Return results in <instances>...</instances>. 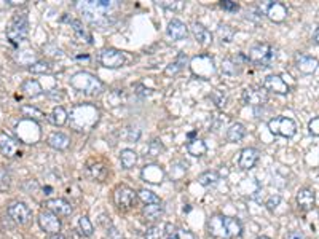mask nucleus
<instances>
[{"instance_id": "47", "label": "nucleus", "mask_w": 319, "mask_h": 239, "mask_svg": "<svg viewBox=\"0 0 319 239\" xmlns=\"http://www.w3.org/2000/svg\"><path fill=\"white\" fill-rule=\"evenodd\" d=\"M126 141L128 142H137L139 141V137H141V129H137V128H133V126H131V128H128L126 129Z\"/></svg>"}, {"instance_id": "49", "label": "nucleus", "mask_w": 319, "mask_h": 239, "mask_svg": "<svg viewBox=\"0 0 319 239\" xmlns=\"http://www.w3.org/2000/svg\"><path fill=\"white\" fill-rule=\"evenodd\" d=\"M220 6L224 8L225 11H230V13H233V11H238V3L236 2H232V0H222V2H220Z\"/></svg>"}, {"instance_id": "34", "label": "nucleus", "mask_w": 319, "mask_h": 239, "mask_svg": "<svg viewBox=\"0 0 319 239\" xmlns=\"http://www.w3.org/2000/svg\"><path fill=\"white\" fill-rule=\"evenodd\" d=\"M216 34H217V37H219V40L222 43H230L232 40H233V37H235V30L228 26V24H219V27H217V30H216Z\"/></svg>"}, {"instance_id": "20", "label": "nucleus", "mask_w": 319, "mask_h": 239, "mask_svg": "<svg viewBox=\"0 0 319 239\" xmlns=\"http://www.w3.org/2000/svg\"><path fill=\"white\" fill-rule=\"evenodd\" d=\"M166 34L173 40H182L189 35V27L181 19H171L166 27Z\"/></svg>"}, {"instance_id": "23", "label": "nucleus", "mask_w": 319, "mask_h": 239, "mask_svg": "<svg viewBox=\"0 0 319 239\" xmlns=\"http://www.w3.org/2000/svg\"><path fill=\"white\" fill-rule=\"evenodd\" d=\"M192 34H193L196 42H198L201 46H208L212 42L211 32L206 27H204V26H201V24H198V22H193L192 24Z\"/></svg>"}, {"instance_id": "27", "label": "nucleus", "mask_w": 319, "mask_h": 239, "mask_svg": "<svg viewBox=\"0 0 319 239\" xmlns=\"http://www.w3.org/2000/svg\"><path fill=\"white\" fill-rule=\"evenodd\" d=\"M246 136V128L241 123H233V125L227 129V141L228 142H240Z\"/></svg>"}, {"instance_id": "18", "label": "nucleus", "mask_w": 319, "mask_h": 239, "mask_svg": "<svg viewBox=\"0 0 319 239\" xmlns=\"http://www.w3.org/2000/svg\"><path fill=\"white\" fill-rule=\"evenodd\" d=\"M264 89L268 93L275 94H288L289 93V85L286 83L284 78L280 75H268L264 80Z\"/></svg>"}, {"instance_id": "53", "label": "nucleus", "mask_w": 319, "mask_h": 239, "mask_svg": "<svg viewBox=\"0 0 319 239\" xmlns=\"http://www.w3.org/2000/svg\"><path fill=\"white\" fill-rule=\"evenodd\" d=\"M105 239H123V236L120 235V232H118L117 228H110L107 236H105Z\"/></svg>"}, {"instance_id": "40", "label": "nucleus", "mask_w": 319, "mask_h": 239, "mask_svg": "<svg viewBox=\"0 0 319 239\" xmlns=\"http://www.w3.org/2000/svg\"><path fill=\"white\" fill-rule=\"evenodd\" d=\"M16 59H18L19 64H24V65H30L32 64H35L38 59H37V56H35V51H30V49H26V51H21L18 56H16Z\"/></svg>"}, {"instance_id": "37", "label": "nucleus", "mask_w": 319, "mask_h": 239, "mask_svg": "<svg viewBox=\"0 0 319 239\" xmlns=\"http://www.w3.org/2000/svg\"><path fill=\"white\" fill-rule=\"evenodd\" d=\"M222 73H224V75H228V77L238 75V73H240L238 64H236L233 59H230V57H227V59L222 61Z\"/></svg>"}, {"instance_id": "2", "label": "nucleus", "mask_w": 319, "mask_h": 239, "mask_svg": "<svg viewBox=\"0 0 319 239\" xmlns=\"http://www.w3.org/2000/svg\"><path fill=\"white\" fill-rule=\"evenodd\" d=\"M209 233L219 239H233L243 233V225L238 219L225 217V216H214L208 222Z\"/></svg>"}, {"instance_id": "36", "label": "nucleus", "mask_w": 319, "mask_h": 239, "mask_svg": "<svg viewBox=\"0 0 319 239\" xmlns=\"http://www.w3.org/2000/svg\"><path fill=\"white\" fill-rule=\"evenodd\" d=\"M219 182V174L216 171H206L198 176V184L203 187H212Z\"/></svg>"}, {"instance_id": "48", "label": "nucleus", "mask_w": 319, "mask_h": 239, "mask_svg": "<svg viewBox=\"0 0 319 239\" xmlns=\"http://www.w3.org/2000/svg\"><path fill=\"white\" fill-rule=\"evenodd\" d=\"M211 99H212V101H214L219 107H224L225 102H227V94L222 93V91H214V93L211 94Z\"/></svg>"}, {"instance_id": "21", "label": "nucleus", "mask_w": 319, "mask_h": 239, "mask_svg": "<svg viewBox=\"0 0 319 239\" xmlns=\"http://www.w3.org/2000/svg\"><path fill=\"white\" fill-rule=\"evenodd\" d=\"M142 179L149 184H161L165 179V171L158 164H149L142 169Z\"/></svg>"}, {"instance_id": "33", "label": "nucleus", "mask_w": 319, "mask_h": 239, "mask_svg": "<svg viewBox=\"0 0 319 239\" xmlns=\"http://www.w3.org/2000/svg\"><path fill=\"white\" fill-rule=\"evenodd\" d=\"M120 163L125 169H131L137 163V153L131 148H125L120 152Z\"/></svg>"}, {"instance_id": "52", "label": "nucleus", "mask_w": 319, "mask_h": 239, "mask_svg": "<svg viewBox=\"0 0 319 239\" xmlns=\"http://www.w3.org/2000/svg\"><path fill=\"white\" fill-rule=\"evenodd\" d=\"M310 133L319 137V117H316L310 121Z\"/></svg>"}, {"instance_id": "39", "label": "nucleus", "mask_w": 319, "mask_h": 239, "mask_svg": "<svg viewBox=\"0 0 319 239\" xmlns=\"http://www.w3.org/2000/svg\"><path fill=\"white\" fill-rule=\"evenodd\" d=\"M137 198H139V200H141L144 204H157V203H161L160 198H158L157 195H155L153 192L147 190V188H142V190H139Z\"/></svg>"}, {"instance_id": "58", "label": "nucleus", "mask_w": 319, "mask_h": 239, "mask_svg": "<svg viewBox=\"0 0 319 239\" xmlns=\"http://www.w3.org/2000/svg\"><path fill=\"white\" fill-rule=\"evenodd\" d=\"M168 239H176V236H173V238H168Z\"/></svg>"}, {"instance_id": "46", "label": "nucleus", "mask_w": 319, "mask_h": 239, "mask_svg": "<svg viewBox=\"0 0 319 239\" xmlns=\"http://www.w3.org/2000/svg\"><path fill=\"white\" fill-rule=\"evenodd\" d=\"M11 184V177H10V172L6 169H0V192H5L10 188Z\"/></svg>"}, {"instance_id": "6", "label": "nucleus", "mask_w": 319, "mask_h": 239, "mask_svg": "<svg viewBox=\"0 0 319 239\" xmlns=\"http://www.w3.org/2000/svg\"><path fill=\"white\" fill-rule=\"evenodd\" d=\"M190 69H192L195 77L203 78V80H209L216 73L214 59H212L209 54L193 56L192 61H190Z\"/></svg>"}, {"instance_id": "50", "label": "nucleus", "mask_w": 319, "mask_h": 239, "mask_svg": "<svg viewBox=\"0 0 319 239\" xmlns=\"http://www.w3.org/2000/svg\"><path fill=\"white\" fill-rule=\"evenodd\" d=\"M176 239H196V236L192 232H189V230L179 228L176 232Z\"/></svg>"}, {"instance_id": "13", "label": "nucleus", "mask_w": 319, "mask_h": 239, "mask_svg": "<svg viewBox=\"0 0 319 239\" xmlns=\"http://www.w3.org/2000/svg\"><path fill=\"white\" fill-rule=\"evenodd\" d=\"M101 64L107 69H118L125 64V54L115 48H104L101 51Z\"/></svg>"}, {"instance_id": "4", "label": "nucleus", "mask_w": 319, "mask_h": 239, "mask_svg": "<svg viewBox=\"0 0 319 239\" xmlns=\"http://www.w3.org/2000/svg\"><path fill=\"white\" fill-rule=\"evenodd\" d=\"M70 85L75 89H78V91L89 94V96L99 94L104 89L102 81L89 72H77L75 75H72Z\"/></svg>"}, {"instance_id": "55", "label": "nucleus", "mask_w": 319, "mask_h": 239, "mask_svg": "<svg viewBox=\"0 0 319 239\" xmlns=\"http://www.w3.org/2000/svg\"><path fill=\"white\" fill-rule=\"evenodd\" d=\"M48 239H65L61 233H56V235H51L50 238H48Z\"/></svg>"}, {"instance_id": "24", "label": "nucleus", "mask_w": 319, "mask_h": 239, "mask_svg": "<svg viewBox=\"0 0 319 239\" xmlns=\"http://www.w3.org/2000/svg\"><path fill=\"white\" fill-rule=\"evenodd\" d=\"M48 145H50L51 148H54V150H65V148H69L70 145V139L69 136H65L62 133H53L48 136Z\"/></svg>"}, {"instance_id": "7", "label": "nucleus", "mask_w": 319, "mask_h": 239, "mask_svg": "<svg viewBox=\"0 0 319 239\" xmlns=\"http://www.w3.org/2000/svg\"><path fill=\"white\" fill-rule=\"evenodd\" d=\"M249 59L259 67H270V64L276 59V49L268 43H257L251 48Z\"/></svg>"}, {"instance_id": "15", "label": "nucleus", "mask_w": 319, "mask_h": 239, "mask_svg": "<svg viewBox=\"0 0 319 239\" xmlns=\"http://www.w3.org/2000/svg\"><path fill=\"white\" fill-rule=\"evenodd\" d=\"M38 225L43 232L50 233V235H56L61 232V220L58 219V216H54L50 211H42L38 214Z\"/></svg>"}, {"instance_id": "10", "label": "nucleus", "mask_w": 319, "mask_h": 239, "mask_svg": "<svg viewBox=\"0 0 319 239\" xmlns=\"http://www.w3.org/2000/svg\"><path fill=\"white\" fill-rule=\"evenodd\" d=\"M16 133H18L19 142L26 144H35L40 139V129L35 125V121L22 120L18 126H16Z\"/></svg>"}, {"instance_id": "45", "label": "nucleus", "mask_w": 319, "mask_h": 239, "mask_svg": "<svg viewBox=\"0 0 319 239\" xmlns=\"http://www.w3.org/2000/svg\"><path fill=\"white\" fill-rule=\"evenodd\" d=\"M165 235V228L160 225H153L145 232V239H160Z\"/></svg>"}, {"instance_id": "32", "label": "nucleus", "mask_w": 319, "mask_h": 239, "mask_svg": "<svg viewBox=\"0 0 319 239\" xmlns=\"http://www.w3.org/2000/svg\"><path fill=\"white\" fill-rule=\"evenodd\" d=\"M48 120H50L53 125H56V126H64L65 123H67V120H69V113L65 112L64 107H54L51 115L48 117Z\"/></svg>"}, {"instance_id": "12", "label": "nucleus", "mask_w": 319, "mask_h": 239, "mask_svg": "<svg viewBox=\"0 0 319 239\" xmlns=\"http://www.w3.org/2000/svg\"><path fill=\"white\" fill-rule=\"evenodd\" d=\"M136 198H137V193L126 185H120L115 188V192H113V201H115V206L118 209H129L136 201Z\"/></svg>"}, {"instance_id": "8", "label": "nucleus", "mask_w": 319, "mask_h": 239, "mask_svg": "<svg viewBox=\"0 0 319 239\" xmlns=\"http://www.w3.org/2000/svg\"><path fill=\"white\" fill-rule=\"evenodd\" d=\"M268 129L272 131L275 136H283V137H292L296 134L297 126L296 121L288 117H276L268 121Z\"/></svg>"}, {"instance_id": "14", "label": "nucleus", "mask_w": 319, "mask_h": 239, "mask_svg": "<svg viewBox=\"0 0 319 239\" xmlns=\"http://www.w3.org/2000/svg\"><path fill=\"white\" fill-rule=\"evenodd\" d=\"M268 101V93L264 88L257 86H249L243 91V102L251 107H260L267 104Z\"/></svg>"}, {"instance_id": "31", "label": "nucleus", "mask_w": 319, "mask_h": 239, "mask_svg": "<svg viewBox=\"0 0 319 239\" xmlns=\"http://www.w3.org/2000/svg\"><path fill=\"white\" fill-rule=\"evenodd\" d=\"M70 26L73 29V34H75L77 40L81 43H93L91 42V35H89V32L83 27V24H81L80 21H70Z\"/></svg>"}, {"instance_id": "17", "label": "nucleus", "mask_w": 319, "mask_h": 239, "mask_svg": "<svg viewBox=\"0 0 319 239\" xmlns=\"http://www.w3.org/2000/svg\"><path fill=\"white\" fill-rule=\"evenodd\" d=\"M43 206L58 217H69L73 211L72 204L69 201L62 200V198H51V200H46Z\"/></svg>"}, {"instance_id": "28", "label": "nucleus", "mask_w": 319, "mask_h": 239, "mask_svg": "<svg viewBox=\"0 0 319 239\" xmlns=\"http://www.w3.org/2000/svg\"><path fill=\"white\" fill-rule=\"evenodd\" d=\"M21 115L24 117V120H30V121H43L46 117L42 110H38L34 105H22L21 107Z\"/></svg>"}, {"instance_id": "42", "label": "nucleus", "mask_w": 319, "mask_h": 239, "mask_svg": "<svg viewBox=\"0 0 319 239\" xmlns=\"http://www.w3.org/2000/svg\"><path fill=\"white\" fill-rule=\"evenodd\" d=\"M29 72H32V73H48V72H51V64H50V61L38 59L35 64L30 65Z\"/></svg>"}, {"instance_id": "5", "label": "nucleus", "mask_w": 319, "mask_h": 239, "mask_svg": "<svg viewBox=\"0 0 319 239\" xmlns=\"http://www.w3.org/2000/svg\"><path fill=\"white\" fill-rule=\"evenodd\" d=\"M29 35V19L26 13L16 14L11 19L10 26L6 27V38L11 45H19Z\"/></svg>"}, {"instance_id": "11", "label": "nucleus", "mask_w": 319, "mask_h": 239, "mask_svg": "<svg viewBox=\"0 0 319 239\" xmlns=\"http://www.w3.org/2000/svg\"><path fill=\"white\" fill-rule=\"evenodd\" d=\"M259 10L262 13H265L273 22H283L288 18V8L281 2H272V0H268V2L260 3Z\"/></svg>"}, {"instance_id": "1", "label": "nucleus", "mask_w": 319, "mask_h": 239, "mask_svg": "<svg viewBox=\"0 0 319 239\" xmlns=\"http://www.w3.org/2000/svg\"><path fill=\"white\" fill-rule=\"evenodd\" d=\"M99 110L93 104H78L72 107L69 120L70 126L81 133V131H89L96 126V123L99 121Z\"/></svg>"}, {"instance_id": "3", "label": "nucleus", "mask_w": 319, "mask_h": 239, "mask_svg": "<svg viewBox=\"0 0 319 239\" xmlns=\"http://www.w3.org/2000/svg\"><path fill=\"white\" fill-rule=\"evenodd\" d=\"M75 6L85 16L86 21L91 24H101L105 19V14L110 13L117 3L110 2V0H86V2L75 3Z\"/></svg>"}, {"instance_id": "56", "label": "nucleus", "mask_w": 319, "mask_h": 239, "mask_svg": "<svg viewBox=\"0 0 319 239\" xmlns=\"http://www.w3.org/2000/svg\"><path fill=\"white\" fill-rule=\"evenodd\" d=\"M315 40H316V43H319V27L316 29V34H315Z\"/></svg>"}, {"instance_id": "16", "label": "nucleus", "mask_w": 319, "mask_h": 239, "mask_svg": "<svg viewBox=\"0 0 319 239\" xmlns=\"http://www.w3.org/2000/svg\"><path fill=\"white\" fill-rule=\"evenodd\" d=\"M0 152L3 153L6 158H14V156H21V144L6 133H0Z\"/></svg>"}, {"instance_id": "26", "label": "nucleus", "mask_w": 319, "mask_h": 239, "mask_svg": "<svg viewBox=\"0 0 319 239\" xmlns=\"http://www.w3.org/2000/svg\"><path fill=\"white\" fill-rule=\"evenodd\" d=\"M163 212H165V209H163L161 203H157V204H145L144 209H142V216H144L145 220L155 222V220H158V219L163 216Z\"/></svg>"}, {"instance_id": "51", "label": "nucleus", "mask_w": 319, "mask_h": 239, "mask_svg": "<svg viewBox=\"0 0 319 239\" xmlns=\"http://www.w3.org/2000/svg\"><path fill=\"white\" fill-rule=\"evenodd\" d=\"M281 203V196H278V195H275V196H272V198H270V200L267 201V209L268 211H275L276 208H278V204H280Z\"/></svg>"}, {"instance_id": "38", "label": "nucleus", "mask_w": 319, "mask_h": 239, "mask_svg": "<svg viewBox=\"0 0 319 239\" xmlns=\"http://www.w3.org/2000/svg\"><path fill=\"white\" fill-rule=\"evenodd\" d=\"M78 230H80V233L83 235V236H93L94 233V228H93V224H91V220H89L86 216H81L78 219Z\"/></svg>"}, {"instance_id": "29", "label": "nucleus", "mask_w": 319, "mask_h": 239, "mask_svg": "<svg viewBox=\"0 0 319 239\" xmlns=\"http://www.w3.org/2000/svg\"><path fill=\"white\" fill-rule=\"evenodd\" d=\"M187 152H189V155L195 156V158H200V156L206 155L208 147L203 139H192V141L187 144Z\"/></svg>"}, {"instance_id": "19", "label": "nucleus", "mask_w": 319, "mask_h": 239, "mask_svg": "<svg viewBox=\"0 0 319 239\" xmlns=\"http://www.w3.org/2000/svg\"><path fill=\"white\" fill-rule=\"evenodd\" d=\"M259 156H260V153H259L257 148H252V147L244 148V150L241 152V155H240V160H238L240 168L244 169V171L252 169L257 164Z\"/></svg>"}, {"instance_id": "41", "label": "nucleus", "mask_w": 319, "mask_h": 239, "mask_svg": "<svg viewBox=\"0 0 319 239\" xmlns=\"http://www.w3.org/2000/svg\"><path fill=\"white\" fill-rule=\"evenodd\" d=\"M189 164H187L185 161H174L173 164H171V177L173 179H181L185 172H187V168Z\"/></svg>"}, {"instance_id": "30", "label": "nucleus", "mask_w": 319, "mask_h": 239, "mask_svg": "<svg viewBox=\"0 0 319 239\" xmlns=\"http://www.w3.org/2000/svg\"><path fill=\"white\" fill-rule=\"evenodd\" d=\"M21 91L26 94V96H29V97H37V96H40L43 93V88H42V85L38 83L37 80H26L22 83V86H21Z\"/></svg>"}, {"instance_id": "54", "label": "nucleus", "mask_w": 319, "mask_h": 239, "mask_svg": "<svg viewBox=\"0 0 319 239\" xmlns=\"http://www.w3.org/2000/svg\"><path fill=\"white\" fill-rule=\"evenodd\" d=\"M286 239H307L304 233H300V232H291L288 236H286Z\"/></svg>"}, {"instance_id": "35", "label": "nucleus", "mask_w": 319, "mask_h": 239, "mask_svg": "<svg viewBox=\"0 0 319 239\" xmlns=\"http://www.w3.org/2000/svg\"><path fill=\"white\" fill-rule=\"evenodd\" d=\"M185 62H187V56L184 53H181L177 56V59L174 62H171L168 67L165 69V73H166V75H176L177 72H181L184 69Z\"/></svg>"}, {"instance_id": "25", "label": "nucleus", "mask_w": 319, "mask_h": 239, "mask_svg": "<svg viewBox=\"0 0 319 239\" xmlns=\"http://www.w3.org/2000/svg\"><path fill=\"white\" fill-rule=\"evenodd\" d=\"M297 69L302 73H313L318 69V59L312 56H299L297 57Z\"/></svg>"}, {"instance_id": "43", "label": "nucleus", "mask_w": 319, "mask_h": 239, "mask_svg": "<svg viewBox=\"0 0 319 239\" xmlns=\"http://www.w3.org/2000/svg\"><path fill=\"white\" fill-rule=\"evenodd\" d=\"M163 152H165V145H163L160 139H153V141L149 144V147H147V153H149V156H152V158L160 156Z\"/></svg>"}, {"instance_id": "9", "label": "nucleus", "mask_w": 319, "mask_h": 239, "mask_svg": "<svg viewBox=\"0 0 319 239\" xmlns=\"http://www.w3.org/2000/svg\"><path fill=\"white\" fill-rule=\"evenodd\" d=\"M6 212H8V216H10V219L19 225H27L32 220V211H30L29 206L22 201L11 203L10 206H8Z\"/></svg>"}, {"instance_id": "44", "label": "nucleus", "mask_w": 319, "mask_h": 239, "mask_svg": "<svg viewBox=\"0 0 319 239\" xmlns=\"http://www.w3.org/2000/svg\"><path fill=\"white\" fill-rule=\"evenodd\" d=\"M88 172L91 174L93 179H96V180H104V179H105V174H107V169H105L104 164L97 163V164H94V166L88 168Z\"/></svg>"}, {"instance_id": "22", "label": "nucleus", "mask_w": 319, "mask_h": 239, "mask_svg": "<svg viewBox=\"0 0 319 239\" xmlns=\"http://www.w3.org/2000/svg\"><path fill=\"white\" fill-rule=\"evenodd\" d=\"M315 203H316V196H315V192L312 190V188L305 187V188H300V190L297 192V204L302 211L313 209Z\"/></svg>"}, {"instance_id": "57", "label": "nucleus", "mask_w": 319, "mask_h": 239, "mask_svg": "<svg viewBox=\"0 0 319 239\" xmlns=\"http://www.w3.org/2000/svg\"><path fill=\"white\" fill-rule=\"evenodd\" d=\"M256 239H270V238L268 236H257Z\"/></svg>"}]
</instances>
